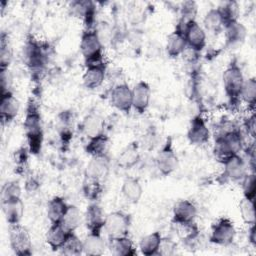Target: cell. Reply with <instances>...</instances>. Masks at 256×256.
<instances>
[{
  "mask_svg": "<svg viewBox=\"0 0 256 256\" xmlns=\"http://www.w3.org/2000/svg\"><path fill=\"white\" fill-rule=\"evenodd\" d=\"M20 103L13 92L1 93L0 99V119L2 125L10 124L18 115Z\"/></svg>",
  "mask_w": 256,
  "mask_h": 256,
  "instance_id": "cell-16",
  "label": "cell"
},
{
  "mask_svg": "<svg viewBox=\"0 0 256 256\" xmlns=\"http://www.w3.org/2000/svg\"><path fill=\"white\" fill-rule=\"evenodd\" d=\"M139 144L136 141L127 144L117 157V164L123 169H131L140 161Z\"/></svg>",
  "mask_w": 256,
  "mask_h": 256,
  "instance_id": "cell-23",
  "label": "cell"
},
{
  "mask_svg": "<svg viewBox=\"0 0 256 256\" xmlns=\"http://www.w3.org/2000/svg\"><path fill=\"white\" fill-rule=\"evenodd\" d=\"M197 215L196 205L187 199L177 201L172 209V223L193 222Z\"/></svg>",
  "mask_w": 256,
  "mask_h": 256,
  "instance_id": "cell-20",
  "label": "cell"
},
{
  "mask_svg": "<svg viewBox=\"0 0 256 256\" xmlns=\"http://www.w3.org/2000/svg\"><path fill=\"white\" fill-rule=\"evenodd\" d=\"M178 156L174 149L173 140L169 136L156 154L155 165L161 175L169 176L178 168Z\"/></svg>",
  "mask_w": 256,
  "mask_h": 256,
  "instance_id": "cell-7",
  "label": "cell"
},
{
  "mask_svg": "<svg viewBox=\"0 0 256 256\" xmlns=\"http://www.w3.org/2000/svg\"><path fill=\"white\" fill-rule=\"evenodd\" d=\"M23 128L30 154L38 155L42 150L44 129L39 106L32 98L28 100L26 105Z\"/></svg>",
  "mask_w": 256,
  "mask_h": 256,
  "instance_id": "cell-1",
  "label": "cell"
},
{
  "mask_svg": "<svg viewBox=\"0 0 256 256\" xmlns=\"http://www.w3.org/2000/svg\"><path fill=\"white\" fill-rule=\"evenodd\" d=\"M177 28L183 31L187 47H189L196 53L201 52L205 48L207 43L206 31L196 20L188 22L183 27L177 26Z\"/></svg>",
  "mask_w": 256,
  "mask_h": 256,
  "instance_id": "cell-10",
  "label": "cell"
},
{
  "mask_svg": "<svg viewBox=\"0 0 256 256\" xmlns=\"http://www.w3.org/2000/svg\"><path fill=\"white\" fill-rule=\"evenodd\" d=\"M110 163L108 154L93 156L85 168L84 175L104 181L109 174Z\"/></svg>",
  "mask_w": 256,
  "mask_h": 256,
  "instance_id": "cell-19",
  "label": "cell"
},
{
  "mask_svg": "<svg viewBox=\"0 0 256 256\" xmlns=\"http://www.w3.org/2000/svg\"><path fill=\"white\" fill-rule=\"evenodd\" d=\"M12 60V50L9 44L8 35L5 32L0 36V70H6Z\"/></svg>",
  "mask_w": 256,
  "mask_h": 256,
  "instance_id": "cell-41",
  "label": "cell"
},
{
  "mask_svg": "<svg viewBox=\"0 0 256 256\" xmlns=\"http://www.w3.org/2000/svg\"><path fill=\"white\" fill-rule=\"evenodd\" d=\"M83 241V254L89 256H99L105 252L106 243L102 237V232H89Z\"/></svg>",
  "mask_w": 256,
  "mask_h": 256,
  "instance_id": "cell-27",
  "label": "cell"
},
{
  "mask_svg": "<svg viewBox=\"0 0 256 256\" xmlns=\"http://www.w3.org/2000/svg\"><path fill=\"white\" fill-rule=\"evenodd\" d=\"M48 56L45 46L39 40L28 37L23 46V61L33 73L42 71L47 63Z\"/></svg>",
  "mask_w": 256,
  "mask_h": 256,
  "instance_id": "cell-5",
  "label": "cell"
},
{
  "mask_svg": "<svg viewBox=\"0 0 256 256\" xmlns=\"http://www.w3.org/2000/svg\"><path fill=\"white\" fill-rule=\"evenodd\" d=\"M217 9L219 10L221 17L224 21V24L226 25L229 22L232 21H236L238 20V16H239V4L236 1H227L222 3L221 5H219L217 7Z\"/></svg>",
  "mask_w": 256,
  "mask_h": 256,
  "instance_id": "cell-40",
  "label": "cell"
},
{
  "mask_svg": "<svg viewBox=\"0 0 256 256\" xmlns=\"http://www.w3.org/2000/svg\"><path fill=\"white\" fill-rule=\"evenodd\" d=\"M58 132H59V136H60L62 142L68 144L73 136V130H72L71 114L67 111H63L59 115Z\"/></svg>",
  "mask_w": 256,
  "mask_h": 256,
  "instance_id": "cell-38",
  "label": "cell"
},
{
  "mask_svg": "<svg viewBox=\"0 0 256 256\" xmlns=\"http://www.w3.org/2000/svg\"><path fill=\"white\" fill-rule=\"evenodd\" d=\"M203 24L206 30L210 31L211 33H219L224 29V21L221 17L219 10L216 8L209 9L203 19Z\"/></svg>",
  "mask_w": 256,
  "mask_h": 256,
  "instance_id": "cell-35",
  "label": "cell"
},
{
  "mask_svg": "<svg viewBox=\"0 0 256 256\" xmlns=\"http://www.w3.org/2000/svg\"><path fill=\"white\" fill-rule=\"evenodd\" d=\"M248 240L250 244L255 247L256 246V232H255V224L249 225L248 229Z\"/></svg>",
  "mask_w": 256,
  "mask_h": 256,
  "instance_id": "cell-48",
  "label": "cell"
},
{
  "mask_svg": "<svg viewBox=\"0 0 256 256\" xmlns=\"http://www.w3.org/2000/svg\"><path fill=\"white\" fill-rule=\"evenodd\" d=\"M107 64L105 61L86 65V69L82 76L83 85L89 90L99 88L105 80Z\"/></svg>",
  "mask_w": 256,
  "mask_h": 256,
  "instance_id": "cell-15",
  "label": "cell"
},
{
  "mask_svg": "<svg viewBox=\"0 0 256 256\" xmlns=\"http://www.w3.org/2000/svg\"><path fill=\"white\" fill-rule=\"evenodd\" d=\"M239 212L243 222L247 225L255 224V206L254 200L242 198L239 202Z\"/></svg>",
  "mask_w": 256,
  "mask_h": 256,
  "instance_id": "cell-42",
  "label": "cell"
},
{
  "mask_svg": "<svg viewBox=\"0 0 256 256\" xmlns=\"http://www.w3.org/2000/svg\"><path fill=\"white\" fill-rule=\"evenodd\" d=\"M186 47H187V43H186L184 33L183 31H181L176 27L175 30L168 35L166 40L165 49H166L167 55L170 58H177L182 53H184Z\"/></svg>",
  "mask_w": 256,
  "mask_h": 256,
  "instance_id": "cell-24",
  "label": "cell"
},
{
  "mask_svg": "<svg viewBox=\"0 0 256 256\" xmlns=\"http://www.w3.org/2000/svg\"><path fill=\"white\" fill-rule=\"evenodd\" d=\"M110 104L123 114H129L132 110V88L126 83L115 85L109 95Z\"/></svg>",
  "mask_w": 256,
  "mask_h": 256,
  "instance_id": "cell-11",
  "label": "cell"
},
{
  "mask_svg": "<svg viewBox=\"0 0 256 256\" xmlns=\"http://www.w3.org/2000/svg\"><path fill=\"white\" fill-rule=\"evenodd\" d=\"M151 87L144 80L138 81L132 87V109L138 114H144L149 108L151 101Z\"/></svg>",
  "mask_w": 256,
  "mask_h": 256,
  "instance_id": "cell-14",
  "label": "cell"
},
{
  "mask_svg": "<svg viewBox=\"0 0 256 256\" xmlns=\"http://www.w3.org/2000/svg\"><path fill=\"white\" fill-rule=\"evenodd\" d=\"M245 78L237 58H233L222 74V82L225 95L231 107H237L241 102V90Z\"/></svg>",
  "mask_w": 256,
  "mask_h": 256,
  "instance_id": "cell-3",
  "label": "cell"
},
{
  "mask_svg": "<svg viewBox=\"0 0 256 256\" xmlns=\"http://www.w3.org/2000/svg\"><path fill=\"white\" fill-rule=\"evenodd\" d=\"M225 35V47L235 48L244 43L247 37V28L239 20L227 23L224 26Z\"/></svg>",
  "mask_w": 256,
  "mask_h": 256,
  "instance_id": "cell-18",
  "label": "cell"
},
{
  "mask_svg": "<svg viewBox=\"0 0 256 256\" xmlns=\"http://www.w3.org/2000/svg\"><path fill=\"white\" fill-rule=\"evenodd\" d=\"M121 193L128 202L136 204L140 201L143 195L142 184L138 178L127 176L122 182Z\"/></svg>",
  "mask_w": 256,
  "mask_h": 256,
  "instance_id": "cell-26",
  "label": "cell"
},
{
  "mask_svg": "<svg viewBox=\"0 0 256 256\" xmlns=\"http://www.w3.org/2000/svg\"><path fill=\"white\" fill-rule=\"evenodd\" d=\"M22 188L20 186V183L16 180H10L7 181L3 186L1 190V202L7 201L10 199L15 198H21Z\"/></svg>",
  "mask_w": 256,
  "mask_h": 256,
  "instance_id": "cell-44",
  "label": "cell"
},
{
  "mask_svg": "<svg viewBox=\"0 0 256 256\" xmlns=\"http://www.w3.org/2000/svg\"><path fill=\"white\" fill-rule=\"evenodd\" d=\"M176 248H177V244L171 238L162 237L157 255H163V256L173 255L176 251Z\"/></svg>",
  "mask_w": 256,
  "mask_h": 256,
  "instance_id": "cell-45",
  "label": "cell"
},
{
  "mask_svg": "<svg viewBox=\"0 0 256 256\" xmlns=\"http://www.w3.org/2000/svg\"><path fill=\"white\" fill-rule=\"evenodd\" d=\"M104 119L96 113H90L86 115L79 125L81 133L87 137V139L104 133Z\"/></svg>",
  "mask_w": 256,
  "mask_h": 256,
  "instance_id": "cell-22",
  "label": "cell"
},
{
  "mask_svg": "<svg viewBox=\"0 0 256 256\" xmlns=\"http://www.w3.org/2000/svg\"><path fill=\"white\" fill-rule=\"evenodd\" d=\"M243 136L238 128L231 127L215 136L213 153L215 158L223 163L233 155L240 154L243 149Z\"/></svg>",
  "mask_w": 256,
  "mask_h": 256,
  "instance_id": "cell-2",
  "label": "cell"
},
{
  "mask_svg": "<svg viewBox=\"0 0 256 256\" xmlns=\"http://www.w3.org/2000/svg\"><path fill=\"white\" fill-rule=\"evenodd\" d=\"M68 208V204L65 199L60 196H54L51 198L47 204V218L50 223H60L66 210Z\"/></svg>",
  "mask_w": 256,
  "mask_h": 256,
  "instance_id": "cell-31",
  "label": "cell"
},
{
  "mask_svg": "<svg viewBox=\"0 0 256 256\" xmlns=\"http://www.w3.org/2000/svg\"><path fill=\"white\" fill-rule=\"evenodd\" d=\"M84 216L82 215L80 209L75 205H68V208L60 222V224L68 231L75 232L81 225Z\"/></svg>",
  "mask_w": 256,
  "mask_h": 256,
  "instance_id": "cell-34",
  "label": "cell"
},
{
  "mask_svg": "<svg viewBox=\"0 0 256 256\" xmlns=\"http://www.w3.org/2000/svg\"><path fill=\"white\" fill-rule=\"evenodd\" d=\"M103 181L84 175L81 185L83 196L90 202H97L103 194Z\"/></svg>",
  "mask_w": 256,
  "mask_h": 256,
  "instance_id": "cell-28",
  "label": "cell"
},
{
  "mask_svg": "<svg viewBox=\"0 0 256 256\" xmlns=\"http://www.w3.org/2000/svg\"><path fill=\"white\" fill-rule=\"evenodd\" d=\"M106 214L97 202H90L84 213V222L89 232H102Z\"/></svg>",
  "mask_w": 256,
  "mask_h": 256,
  "instance_id": "cell-17",
  "label": "cell"
},
{
  "mask_svg": "<svg viewBox=\"0 0 256 256\" xmlns=\"http://www.w3.org/2000/svg\"><path fill=\"white\" fill-rule=\"evenodd\" d=\"M131 225V217L124 211H113L106 215L104 231L109 239L128 236Z\"/></svg>",
  "mask_w": 256,
  "mask_h": 256,
  "instance_id": "cell-8",
  "label": "cell"
},
{
  "mask_svg": "<svg viewBox=\"0 0 256 256\" xmlns=\"http://www.w3.org/2000/svg\"><path fill=\"white\" fill-rule=\"evenodd\" d=\"M173 225L175 226L177 235L183 241L188 242V241L195 240L199 234V229L195 221L187 222V223H173Z\"/></svg>",
  "mask_w": 256,
  "mask_h": 256,
  "instance_id": "cell-39",
  "label": "cell"
},
{
  "mask_svg": "<svg viewBox=\"0 0 256 256\" xmlns=\"http://www.w3.org/2000/svg\"><path fill=\"white\" fill-rule=\"evenodd\" d=\"M211 137L210 129L207 126L206 120L201 114L195 115L189 124L187 130V138L192 145L202 146L209 142Z\"/></svg>",
  "mask_w": 256,
  "mask_h": 256,
  "instance_id": "cell-12",
  "label": "cell"
},
{
  "mask_svg": "<svg viewBox=\"0 0 256 256\" xmlns=\"http://www.w3.org/2000/svg\"><path fill=\"white\" fill-rule=\"evenodd\" d=\"M110 240L111 252L116 256H135L137 254L133 241L128 237H119Z\"/></svg>",
  "mask_w": 256,
  "mask_h": 256,
  "instance_id": "cell-33",
  "label": "cell"
},
{
  "mask_svg": "<svg viewBox=\"0 0 256 256\" xmlns=\"http://www.w3.org/2000/svg\"><path fill=\"white\" fill-rule=\"evenodd\" d=\"M72 9L76 16L81 18L87 28H93L92 24L95 20L96 8L91 1H75L72 3Z\"/></svg>",
  "mask_w": 256,
  "mask_h": 256,
  "instance_id": "cell-30",
  "label": "cell"
},
{
  "mask_svg": "<svg viewBox=\"0 0 256 256\" xmlns=\"http://www.w3.org/2000/svg\"><path fill=\"white\" fill-rule=\"evenodd\" d=\"M247 134H249L253 139L255 138V114L254 112H252V114L250 116H248V118L245 120V124H244Z\"/></svg>",
  "mask_w": 256,
  "mask_h": 256,
  "instance_id": "cell-47",
  "label": "cell"
},
{
  "mask_svg": "<svg viewBox=\"0 0 256 256\" xmlns=\"http://www.w3.org/2000/svg\"><path fill=\"white\" fill-rule=\"evenodd\" d=\"M59 251L62 254L69 256L81 255L83 254V241L79 239L75 232H71Z\"/></svg>",
  "mask_w": 256,
  "mask_h": 256,
  "instance_id": "cell-37",
  "label": "cell"
},
{
  "mask_svg": "<svg viewBox=\"0 0 256 256\" xmlns=\"http://www.w3.org/2000/svg\"><path fill=\"white\" fill-rule=\"evenodd\" d=\"M80 52L86 65L104 61L103 44L98 31L94 28H86L80 39Z\"/></svg>",
  "mask_w": 256,
  "mask_h": 256,
  "instance_id": "cell-4",
  "label": "cell"
},
{
  "mask_svg": "<svg viewBox=\"0 0 256 256\" xmlns=\"http://www.w3.org/2000/svg\"><path fill=\"white\" fill-rule=\"evenodd\" d=\"M70 233L60 223H51L46 232L45 241L53 251H59Z\"/></svg>",
  "mask_w": 256,
  "mask_h": 256,
  "instance_id": "cell-25",
  "label": "cell"
},
{
  "mask_svg": "<svg viewBox=\"0 0 256 256\" xmlns=\"http://www.w3.org/2000/svg\"><path fill=\"white\" fill-rule=\"evenodd\" d=\"M110 146V138L106 133H102L95 137L89 138L86 145L85 151L91 157L108 154Z\"/></svg>",
  "mask_w": 256,
  "mask_h": 256,
  "instance_id": "cell-29",
  "label": "cell"
},
{
  "mask_svg": "<svg viewBox=\"0 0 256 256\" xmlns=\"http://www.w3.org/2000/svg\"><path fill=\"white\" fill-rule=\"evenodd\" d=\"M223 165V173L221 177L224 180L240 182L242 178L248 173V164L246 160L240 156V154H236L228 158Z\"/></svg>",
  "mask_w": 256,
  "mask_h": 256,
  "instance_id": "cell-13",
  "label": "cell"
},
{
  "mask_svg": "<svg viewBox=\"0 0 256 256\" xmlns=\"http://www.w3.org/2000/svg\"><path fill=\"white\" fill-rule=\"evenodd\" d=\"M9 244L17 256H30L33 253L31 235L21 223L9 225Z\"/></svg>",
  "mask_w": 256,
  "mask_h": 256,
  "instance_id": "cell-6",
  "label": "cell"
},
{
  "mask_svg": "<svg viewBox=\"0 0 256 256\" xmlns=\"http://www.w3.org/2000/svg\"><path fill=\"white\" fill-rule=\"evenodd\" d=\"M0 80H1V93L6 92H12L11 90V84H12V78L10 75V72L8 69L6 70H0Z\"/></svg>",
  "mask_w": 256,
  "mask_h": 256,
  "instance_id": "cell-46",
  "label": "cell"
},
{
  "mask_svg": "<svg viewBox=\"0 0 256 256\" xmlns=\"http://www.w3.org/2000/svg\"><path fill=\"white\" fill-rule=\"evenodd\" d=\"M236 236V228L233 221L227 217L216 220L211 226L209 241L218 246H229Z\"/></svg>",
  "mask_w": 256,
  "mask_h": 256,
  "instance_id": "cell-9",
  "label": "cell"
},
{
  "mask_svg": "<svg viewBox=\"0 0 256 256\" xmlns=\"http://www.w3.org/2000/svg\"><path fill=\"white\" fill-rule=\"evenodd\" d=\"M2 212L8 225L21 223L24 216V203L21 198L10 199L1 202Z\"/></svg>",
  "mask_w": 256,
  "mask_h": 256,
  "instance_id": "cell-21",
  "label": "cell"
},
{
  "mask_svg": "<svg viewBox=\"0 0 256 256\" xmlns=\"http://www.w3.org/2000/svg\"><path fill=\"white\" fill-rule=\"evenodd\" d=\"M162 240L160 232L155 231L143 236L139 241V250L145 256L157 255L158 249Z\"/></svg>",
  "mask_w": 256,
  "mask_h": 256,
  "instance_id": "cell-32",
  "label": "cell"
},
{
  "mask_svg": "<svg viewBox=\"0 0 256 256\" xmlns=\"http://www.w3.org/2000/svg\"><path fill=\"white\" fill-rule=\"evenodd\" d=\"M243 197L255 200L256 194V175L254 172H248L240 181Z\"/></svg>",
  "mask_w": 256,
  "mask_h": 256,
  "instance_id": "cell-43",
  "label": "cell"
},
{
  "mask_svg": "<svg viewBox=\"0 0 256 256\" xmlns=\"http://www.w3.org/2000/svg\"><path fill=\"white\" fill-rule=\"evenodd\" d=\"M240 98L241 101H244L248 105L251 112H254L256 104V80L254 77L245 79Z\"/></svg>",
  "mask_w": 256,
  "mask_h": 256,
  "instance_id": "cell-36",
  "label": "cell"
}]
</instances>
